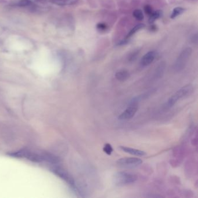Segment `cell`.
<instances>
[{"label": "cell", "instance_id": "cell-1", "mask_svg": "<svg viewBox=\"0 0 198 198\" xmlns=\"http://www.w3.org/2000/svg\"><path fill=\"white\" fill-rule=\"evenodd\" d=\"M137 180V177L133 173L126 172H117L113 175V183L117 186L129 185Z\"/></svg>", "mask_w": 198, "mask_h": 198}, {"label": "cell", "instance_id": "cell-2", "mask_svg": "<svg viewBox=\"0 0 198 198\" xmlns=\"http://www.w3.org/2000/svg\"><path fill=\"white\" fill-rule=\"evenodd\" d=\"M192 50L190 47L185 48V50L181 52L174 64V70H176L177 72H179L185 68L192 54Z\"/></svg>", "mask_w": 198, "mask_h": 198}, {"label": "cell", "instance_id": "cell-3", "mask_svg": "<svg viewBox=\"0 0 198 198\" xmlns=\"http://www.w3.org/2000/svg\"><path fill=\"white\" fill-rule=\"evenodd\" d=\"M192 91V87L190 85L183 87L182 88H181V89L177 91L176 93H174L168 99L167 105L169 107H172L174 104H176L180 99H182V98L185 97V96L188 95Z\"/></svg>", "mask_w": 198, "mask_h": 198}, {"label": "cell", "instance_id": "cell-4", "mask_svg": "<svg viewBox=\"0 0 198 198\" xmlns=\"http://www.w3.org/2000/svg\"><path fill=\"white\" fill-rule=\"evenodd\" d=\"M116 163L122 167L132 168L142 163V160L138 158H123L117 160Z\"/></svg>", "mask_w": 198, "mask_h": 198}, {"label": "cell", "instance_id": "cell-5", "mask_svg": "<svg viewBox=\"0 0 198 198\" xmlns=\"http://www.w3.org/2000/svg\"><path fill=\"white\" fill-rule=\"evenodd\" d=\"M138 103L133 101L125 109L124 112H122L118 117L119 120H129L133 118L138 111Z\"/></svg>", "mask_w": 198, "mask_h": 198}, {"label": "cell", "instance_id": "cell-6", "mask_svg": "<svg viewBox=\"0 0 198 198\" xmlns=\"http://www.w3.org/2000/svg\"><path fill=\"white\" fill-rule=\"evenodd\" d=\"M54 172L58 174V176L60 177L62 179H64L65 181H66L69 185H71L72 187L74 188H76L75 183L72 177L69 175V174L66 172H65L64 170L60 168H56L54 169Z\"/></svg>", "mask_w": 198, "mask_h": 198}, {"label": "cell", "instance_id": "cell-7", "mask_svg": "<svg viewBox=\"0 0 198 198\" xmlns=\"http://www.w3.org/2000/svg\"><path fill=\"white\" fill-rule=\"evenodd\" d=\"M156 56V53L154 51L147 52L146 54H145L141 60V65L143 66H147L151 64L153 60H155V58Z\"/></svg>", "mask_w": 198, "mask_h": 198}, {"label": "cell", "instance_id": "cell-8", "mask_svg": "<svg viewBox=\"0 0 198 198\" xmlns=\"http://www.w3.org/2000/svg\"><path fill=\"white\" fill-rule=\"evenodd\" d=\"M119 148L121 151L124 152L125 153H129L130 155L137 156H144L147 155L145 151H141L139 149H137L132 148L130 147H125V146H120Z\"/></svg>", "mask_w": 198, "mask_h": 198}, {"label": "cell", "instance_id": "cell-9", "mask_svg": "<svg viewBox=\"0 0 198 198\" xmlns=\"http://www.w3.org/2000/svg\"><path fill=\"white\" fill-rule=\"evenodd\" d=\"M50 1L52 4L59 6H66L76 4L78 0H50Z\"/></svg>", "mask_w": 198, "mask_h": 198}, {"label": "cell", "instance_id": "cell-10", "mask_svg": "<svg viewBox=\"0 0 198 198\" xmlns=\"http://www.w3.org/2000/svg\"><path fill=\"white\" fill-rule=\"evenodd\" d=\"M129 72L125 70H121L115 74L117 80L120 82H125L129 78Z\"/></svg>", "mask_w": 198, "mask_h": 198}, {"label": "cell", "instance_id": "cell-11", "mask_svg": "<svg viewBox=\"0 0 198 198\" xmlns=\"http://www.w3.org/2000/svg\"><path fill=\"white\" fill-rule=\"evenodd\" d=\"M145 25L142 24V23H139L137 25H136L131 30H130V31L128 33V35H127L126 38L129 39L130 37H131L133 35H134L137 31H138V30H141V29H143L144 27H145Z\"/></svg>", "mask_w": 198, "mask_h": 198}, {"label": "cell", "instance_id": "cell-12", "mask_svg": "<svg viewBox=\"0 0 198 198\" xmlns=\"http://www.w3.org/2000/svg\"><path fill=\"white\" fill-rule=\"evenodd\" d=\"M162 11H153V12L151 13V15L149 16V22L150 23H152L155 22V21L159 18L162 16Z\"/></svg>", "mask_w": 198, "mask_h": 198}, {"label": "cell", "instance_id": "cell-13", "mask_svg": "<svg viewBox=\"0 0 198 198\" xmlns=\"http://www.w3.org/2000/svg\"><path fill=\"white\" fill-rule=\"evenodd\" d=\"M184 11H185V9H184L183 8L176 7L172 10V13L171 14L170 17L172 19H174L175 17H176L177 16H179L180 15L183 13L184 12Z\"/></svg>", "mask_w": 198, "mask_h": 198}, {"label": "cell", "instance_id": "cell-14", "mask_svg": "<svg viewBox=\"0 0 198 198\" xmlns=\"http://www.w3.org/2000/svg\"><path fill=\"white\" fill-rule=\"evenodd\" d=\"M133 16L138 21H142L144 19V15L141 9H135L133 12Z\"/></svg>", "mask_w": 198, "mask_h": 198}, {"label": "cell", "instance_id": "cell-15", "mask_svg": "<svg viewBox=\"0 0 198 198\" xmlns=\"http://www.w3.org/2000/svg\"><path fill=\"white\" fill-rule=\"evenodd\" d=\"M103 151L107 155H111L113 151V149L112 148V145L110 144L106 143L105 144V145L103 147Z\"/></svg>", "mask_w": 198, "mask_h": 198}, {"label": "cell", "instance_id": "cell-16", "mask_svg": "<svg viewBox=\"0 0 198 198\" xmlns=\"http://www.w3.org/2000/svg\"><path fill=\"white\" fill-rule=\"evenodd\" d=\"M32 4L31 1L30 0H20L17 2V5L20 7H27L29 6Z\"/></svg>", "mask_w": 198, "mask_h": 198}, {"label": "cell", "instance_id": "cell-17", "mask_svg": "<svg viewBox=\"0 0 198 198\" xmlns=\"http://www.w3.org/2000/svg\"><path fill=\"white\" fill-rule=\"evenodd\" d=\"M97 27L100 31H105L107 29V26L106 24H105L103 23H99L97 25Z\"/></svg>", "mask_w": 198, "mask_h": 198}, {"label": "cell", "instance_id": "cell-18", "mask_svg": "<svg viewBox=\"0 0 198 198\" xmlns=\"http://www.w3.org/2000/svg\"><path fill=\"white\" fill-rule=\"evenodd\" d=\"M144 10H145V13H147V15H148L149 16H150L151 15V13L153 12L152 7H151L150 5H146V6L144 7Z\"/></svg>", "mask_w": 198, "mask_h": 198}]
</instances>
